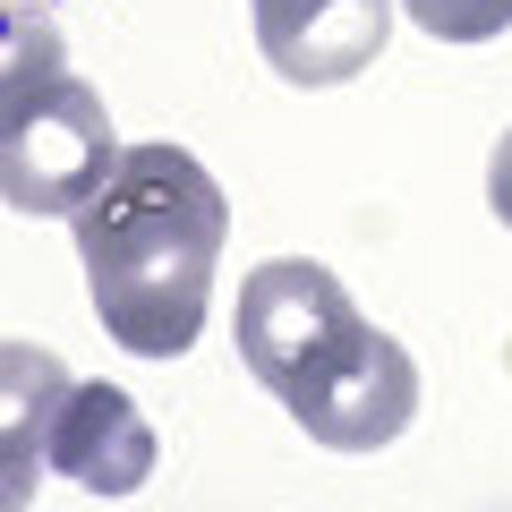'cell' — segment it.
<instances>
[{
	"instance_id": "3",
	"label": "cell",
	"mask_w": 512,
	"mask_h": 512,
	"mask_svg": "<svg viewBox=\"0 0 512 512\" xmlns=\"http://www.w3.org/2000/svg\"><path fill=\"white\" fill-rule=\"evenodd\" d=\"M282 410H291V419L308 427V444H325V453H384V444L419 419V359H410L384 325L359 316V333H342V342L282 393Z\"/></svg>"
},
{
	"instance_id": "1",
	"label": "cell",
	"mask_w": 512,
	"mask_h": 512,
	"mask_svg": "<svg viewBox=\"0 0 512 512\" xmlns=\"http://www.w3.org/2000/svg\"><path fill=\"white\" fill-rule=\"evenodd\" d=\"M69 231L94 291V325L128 359H188L231 239L214 171L188 146H120V171L69 214Z\"/></svg>"
},
{
	"instance_id": "11",
	"label": "cell",
	"mask_w": 512,
	"mask_h": 512,
	"mask_svg": "<svg viewBox=\"0 0 512 512\" xmlns=\"http://www.w3.org/2000/svg\"><path fill=\"white\" fill-rule=\"evenodd\" d=\"M487 214L512 231V128L495 137V154H487Z\"/></svg>"
},
{
	"instance_id": "6",
	"label": "cell",
	"mask_w": 512,
	"mask_h": 512,
	"mask_svg": "<svg viewBox=\"0 0 512 512\" xmlns=\"http://www.w3.org/2000/svg\"><path fill=\"white\" fill-rule=\"evenodd\" d=\"M154 419L128 402L120 384H77L52 402V427H43V470L69 478L86 495H137L154 478Z\"/></svg>"
},
{
	"instance_id": "9",
	"label": "cell",
	"mask_w": 512,
	"mask_h": 512,
	"mask_svg": "<svg viewBox=\"0 0 512 512\" xmlns=\"http://www.w3.org/2000/svg\"><path fill=\"white\" fill-rule=\"evenodd\" d=\"M410 26L436 43H495L512 35V0H402Z\"/></svg>"
},
{
	"instance_id": "4",
	"label": "cell",
	"mask_w": 512,
	"mask_h": 512,
	"mask_svg": "<svg viewBox=\"0 0 512 512\" xmlns=\"http://www.w3.org/2000/svg\"><path fill=\"white\" fill-rule=\"evenodd\" d=\"M231 333H239V367L282 402L342 333H359V299H350L342 274L316 265V256H265V265L239 282Z\"/></svg>"
},
{
	"instance_id": "2",
	"label": "cell",
	"mask_w": 512,
	"mask_h": 512,
	"mask_svg": "<svg viewBox=\"0 0 512 512\" xmlns=\"http://www.w3.org/2000/svg\"><path fill=\"white\" fill-rule=\"evenodd\" d=\"M120 171V137H111V103L86 77L52 69L0 103V205L9 214L69 222L94 188Z\"/></svg>"
},
{
	"instance_id": "5",
	"label": "cell",
	"mask_w": 512,
	"mask_h": 512,
	"mask_svg": "<svg viewBox=\"0 0 512 512\" xmlns=\"http://www.w3.org/2000/svg\"><path fill=\"white\" fill-rule=\"evenodd\" d=\"M248 18L282 86H350L393 43V0H248Z\"/></svg>"
},
{
	"instance_id": "7",
	"label": "cell",
	"mask_w": 512,
	"mask_h": 512,
	"mask_svg": "<svg viewBox=\"0 0 512 512\" xmlns=\"http://www.w3.org/2000/svg\"><path fill=\"white\" fill-rule=\"evenodd\" d=\"M69 393V367L35 342H0V436L9 444H35L43 453V427H52V402Z\"/></svg>"
},
{
	"instance_id": "8",
	"label": "cell",
	"mask_w": 512,
	"mask_h": 512,
	"mask_svg": "<svg viewBox=\"0 0 512 512\" xmlns=\"http://www.w3.org/2000/svg\"><path fill=\"white\" fill-rule=\"evenodd\" d=\"M52 69H69V35L52 26V0H0V103Z\"/></svg>"
},
{
	"instance_id": "10",
	"label": "cell",
	"mask_w": 512,
	"mask_h": 512,
	"mask_svg": "<svg viewBox=\"0 0 512 512\" xmlns=\"http://www.w3.org/2000/svg\"><path fill=\"white\" fill-rule=\"evenodd\" d=\"M35 478H43V453H35V444H9V436H0V512H18L26 495H35Z\"/></svg>"
}]
</instances>
